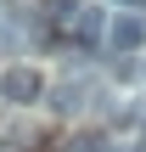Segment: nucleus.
<instances>
[{
	"instance_id": "f257e3e1",
	"label": "nucleus",
	"mask_w": 146,
	"mask_h": 152,
	"mask_svg": "<svg viewBox=\"0 0 146 152\" xmlns=\"http://www.w3.org/2000/svg\"><path fill=\"white\" fill-rule=\"evenodd\" d=\"M90 102H101V85L96 79H62V85H51V107L56 113H79Z\"/></svg>"
},
{
	"instance_id": "f03ea898",
	"label": "nucleus",
	"mask_w": 146,
	"mask_h": 152,
	"mask_svg": "<svg viewBox=\"0 0 146 152\" xmlns=\"http://www.w3.org/2000/svg\"><path fill=\"white\" fill-rule=\"evenodd\" d=\"M0 96H6L11 107L39 102V73H34V68H6V73H0Z\"/></svg>"
},
{
	"instance_id": "7ed1b4c3",
	"label": "nucleus",
	"mask_w": 146,
	"mask_h": 152,
	"mask_svg": "<svg viewBox=\"0 0 146 152\" xmlns=\"http://www.w3.org/2000/svg\"><path fill=\"white\" fill-rule=\"evenodd\" d=\"M141 39H146V23L135 17V11H124V17H113V23H107V45H113L118 56L141 51Z\"/></svg>"
},
{
	"instance_id": "20e7f679",
	"label": "nucleus",
	"mask_w": 146,
	"mask_h": 152,
	"mask_svg": "<svg viewBox=\"0 0 146 152\" xmlns=\"http://www.w3.org/2000/svg\"><path fill=\"white\" fill-rule=\"evenodd\" d=\"M73 39H79L84 51L107 45V11H101V6H84V11L73 17Z\"/></svg>"
},
{
	"instance_id": "39448f33",
	"label": "nucleus",
	"mask_w": 146,
	"mask_h": 152,
	"mask_svg": "<svg viewBox=\"0 0 146 152\" xmlns=\"http://www.w3.org/2000/svg\"><path fill=\"white\" fill-rule=\"evenodd\" d=\"M39 17L62 28V23H73V17H79V0H45V6H39Z\"/></svg>"
},
{
	"instance_id": "423d86ee",
	"label": "nucleus",
	"mask_w": 146,
	"mask_h": 152,
	"mask_svg": "<svg viewBox=\"0 0 146 152\" xmlns=\"http://www.w3.org/2000/svg\"><path fill=\"white\" fill-rule=\"evenodd\" d=\"M118 152H146V147H118Z\"/></svg>"
},
{
	"instance_id": "0eeeda50",
	"label": "nucleus",
	"mask_w": 146,
	"mask_h": 152,
	"mask_svg": "<svg viewBox=\"0 0 146 152\" xmlns=\"http://www.w3.org/2000/svg\"><path fill=\"white\" fill-rule=\"evenodd\" d=\"M124 6H141V0H124Z\"/></svg>"
}]
</instances>
